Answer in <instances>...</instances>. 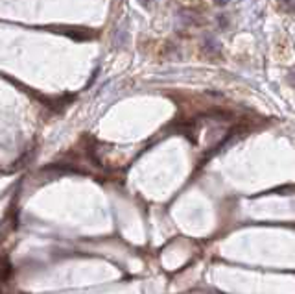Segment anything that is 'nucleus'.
<instances>
[{
  "mask_svg": "<svg viewBox=\"0 0 295 294\" xmlns=\"http://www.w3.org/2000/svg\"><path fill=\"white\" fill-rule=\"evenodd\" d=\"M280 8H282V11H292L294 9V0H280Z\"/></svg>",
  "mask_w": 295,
  "mask_h": 294,
  "instance_id": "nucleus-1",
  "label": "nucleus"
},
{
  "mask_svg": "<svg viewBox=\"0 0 295 294\" xmlns=\"http://www.w3.org/2000/svg\"><path fill=\"white\" fill-rule=\"evenodd\" d=\"M153 2L155 0H138V4H142L144 8H153Z\"/></svg>",
  "mask_w": 295,
  "mask_h": 294,
  "instance_id": "nucleus-2",
  "label": "nucleus"
},
{
  "mask_svg": "<svg viewBox=\"0 0 295 294\" xmlns=\"http://www.w3.org/2000/svg\"><path fill=\"white\" fill-rule=\"evenodd\" d=\"M229 2H231V0H214V4H218V6H225Z\"/></svg>",
  "mask_w": 295,
  "mask_h": 294,
  "instance_id": "nucleus-3",
  "label": "nucleus"
}]
</instances>
